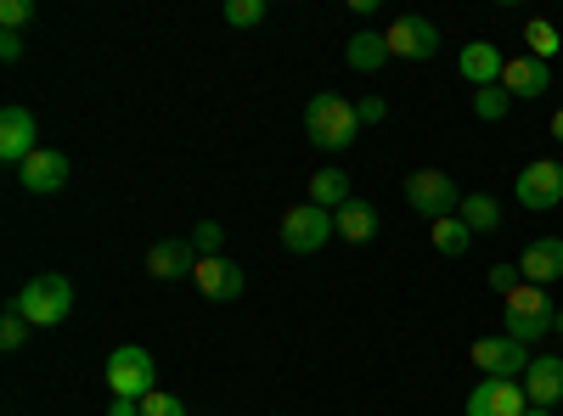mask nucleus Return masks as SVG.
Segmentation results:
<instances>
[{
    "mask_svg": "<svg viewBox=\"0 0 563 416\" xmlns=\"http://www.w3.org/2000/svg\"><path fill=\"white\" fill-rule=\"evenodd\" d=\"M305 135L321 153H344L361 135V119H355V108L339 97V90H316V97L305 102Z\"/></svg>",
    "mask_w": 563,
    "mask_h": 416,
    "instance_id": "1",
    "label": "nucleus"
},
{
    "mask_svg": "<svg viewBox=\"0 0 563 416\" xmlns=\"http://www.w3.org/2000/svg\"><path fill=\"white\" fill-rule=\"evenodd\" d=\"M333 237H339V220L316 203H299V209L282 214V248L288 254H321Z\"/></svg>",
    "mask_w": 563,
    "mask_h": 416,
    "instance_id": "6",
    "label": "nucleus"
},
{
    "mask_svg": "<svg viewBox=\"0 0 563 416\" xmlns=\"http://www.w3.org/2000/svg\"><path fill=\"white\" fill-rule=\"evenodd\" d=\"M456 74H462L467 85H474V90H490V85H501V74H507V57L496 52L490 40H474V45H462Z\"/></svg>",
    "mask_w": 563,
    "mask_h": 416,
    "instance_id": "14",
    "label": "nucleus"
},
{
    "mask_svg": "<svg viewBox=\"0 0 563 416\" xmlns=\"http://www.w3.org/2000/svg\"><path fill=\"white\" fill-rule=\"evenodd\" d=\"M552 142H563V108L552 113Z\"/></svg>",
    "mask_w": 563,
    "mask_h": 416,
    "instance_id": "35",
    "label": "nucleus"
},
{
    "mask_svg": "<svg viewBox=\"0 0 563 416\" xmlns=\"http://www.w3.org/2000/svg\"><path fill=\"white\" fill-rule=\"evenodd\" d=\"M429 243H434L445 259H462V254H467V243H474V231H467V225L451 214V220H434V225H429Z\"/></svg>",
    "mask_w": 563,
    "mask_h": 416,
    "instance_id": "23",
    "label": "nucleus"
},
{
    "mask_svg": "<svg viewBox=\"0 0 563 416\" xmlns=\"http://www.w3.org/2000/svg\"><path fill=\"white\" fill-rule=\"evenodd\" d=\"M456 220L474 231V237H479V231H501V203H496L490 192H467L462 209H456Z\"/></svg>",
    "mask_w": 563,
    "mask_h": 416,
    "instance_id": "22",
    "label": "nucleus"
},
{
    "mask_svg": "<svg viewBox=\"0 0 563 416\" xmlns=\"http://www.w3.org/2000/svg\"><path fill=\"white\" fill-rule=\"evenodd\" d=\"M18 180L34 192V198H52V192H63V180H68V153H57V147H40L23 169H18Z\"/></svg>",
    "mask_w": 563,
    "mask_h": 416,
    "instance_id": "15",
    "label": "nucleus"
},
{
    "mask_svg": "<svg viewBox=\"0 0 563 416\" xmlns=\"http://www.w3.org/2000/svg\"><path fill=\"white\" fill-rule=\"evenodd\" d=\"M265 0H225V23L231 29H254V23H265Z\"/></svg>",
    "mask_w": 563,
    "mask_h": 416,
    "instance_id": "27",
    "label": "nucleus"
},
{
    "mask_svg": "<svg viewBox=\"0 0 563 416\" xmlns=\"http://www.w3.org/2000/svg\"><path fill=\"white\" fill-rule=\"evenodd\" d=\"M355 119H361V124H384V119H389V102H384V97H361V102H355Z\"/></svg>",
    "mask_w": 563,
    "mask_h": 416,
    "instance_id": "32",
    "label": "nucleus"
},
{
    "mask_svg": "<svg viewBox=\"0 0 563 416\" xmlns=\"http://www.w3.org/2000/svg\"><path fill=\"white\" fill-rule=\"evenodd\" d=\"M525 411H530V394L512 378H485L467 394V416H525Z\"/></svg>",
    "mask_w": 563,
    "mask_h": 416,
    "instance_id": "11",
    "label": "nucleus"
},
{
    "mask_svg": "<svg viewBox=\"0 0 563 416\" xmlns=\"http://www.w3.org/2000/svg\"><path fill=\"white\" fill-rule=\"evenodd\" d=\"M0 57L18 63V57H23V34H7V29H0Z\"/></svg>",
    "mask_w": 563,
    "mask_h": 416,
    "instance_id": "33",
    "label": "nucleus"
},
{
    "mask_svg": "<svg viewBox=\"0 0 563 416\" xmlns=\"http://www.w3.org/2000/svg\"><path fill=\"white\" fill-rule=\"evenodd\" d=\"M507 108H512V97H507L501 85H490V90H474V119L496 124V119H507Z\"/></svg>",
    "mask_w": 563,
    "mask_h": 416,
    "instance_id": "26",
    "label": "nucleus"
},
{
    "mask_svg": "<svg viewBox=\"0 0 563 416\" xmlns=\"http://www.w3.org/2000/svg\"><path fill=\"white\" fill-rule=\"evenodd\" d=\"M220 243H225V225H220V220H203V225L192 231V248H198L203 259H209V254H220Z\"/></svg>",
    "mask_w": 563,
    "mask_h": 416,
    "instance_id": "30",
    "label": "nucleus"
},
{
    "mask_svg": "<svg viewBox=\"0 0 563 416\" xmlns=\"http://www.w3.org/2000/svg\"><path fill=\"white\" fill-rule=\"evenodd\" d=\"M552 333H558V338H563V310H558V321H552Z\"/></svg>",
    "mask_w": 563,
    "mask_h": 416,
    "instance_id": "36",
    "label": "nucleus"
},
{
    "mask_svg": "<svg viewBox=\"0 0 563 416\" xmlns=\"http://www.w3.org/2000/svg\"><path fill=\"white\" fill-rule=\"evenodd\" d=\"M485 282H490V288L507 299V293H519V288H525V270H519V265H490V276H485Z\"/></svg>",
    "mask_w": 563,
    "mask_h": 416,
    "instance_id": "29",
    "label": "nucleus"
},
{
    "mask_svg": "<svg viewBox=\"0 0 563 416\" xmlns=\"http://www.w3.org/2000/svg\"><path fill=\"white\" fill-rule=\"evenodd\" d=\"M519 270H525L530 288L558 282V276H563V237H536V243L519 254Z\"/></svg>",
    "mask_w": 563,
    "mask_h": 416,
    "instance_id": "18",
    "label": "nucleus"
},
{
    "mask_svg": "<svg viewBox=\"0 0 563 416\" xmlns=\"http://www.w3.org/2000/svg\"><path fill=\"white\" fill-rule=\"evenodd\" d=\"M192 282H198V293H203V299L231 304V299L243 293V265H238V259H225V254H209V259H198Z\"/></svg>",
    "mask_w": 563,
    "mask_h": 416,
    "instance_id": "12",
    "label": "nucleus"
},
{
    "mask_svg": "<svg viewBox=\"0 0 563 416\" xmlns=\"http://www.w3.org/2000/svg\"><path fill=\"white\" fill-rule=\"evenodd\" d=\"M519 383H525L530 405H541V411L563 405V360H558V355H536V360H530V372H525Z\"/></svg>",
    "mask_w": 563,
    "mask_h": 416,
    "instance_id": "17",
    "label": "nucleus"
},
{
    "mask_svg": "<svg viewBox=\"0 0 563 416\" xmlns=\"http://www.w3.org/2000/svg\"><path fill=\"white\" fill-rule=\"evenodd\" d=\"M525 45H530V57H541V63H552V57L563 52V40H558V29H552L547 18H530V23H525Z\"/></svg>",
    "mask_w": 563,
    "mask_h": 416,
    "instance_id": "24",
    "label": "nucleus"
},
{
    "mask_svg": "<svg viewBox=\"0 0 563 416\" xmlns=\"http://www.w3.org/2000/svg\"><path fill=\"white\" fill-rule=\"evenodd\" d=\"M29 344V315L18 310V299L7 304V315H0V349H7V355H18Z\"/></svg>",
    "mask_w": 563,
    "mask_h": 416,
    "instance_id": "25",
    "label": "nucleus"
},
{
    "mask_svg": "<svg viewBox=\"0 0 563 416\" xmlns=\"http://www.w3.org/2000/svg\"><path fill=\"white\" fill-rule=\"evenodd\" d=\"M198 248H192V237H158L153 248H147V276H158V282H180V276H192L198 270Z\"/></svg>",
    "mask_w": 563,
    "mask_h": 416,
    "instance_id": "13",
    "label": "nucleus"
},
{
    "mask_svg": "<svg viewBox=\"0 0 563 416\" xmlns=\"http://www.w3.org/2000/svg\"><path fill=\"white\" fill-rule=\"evenodd\" d=\"M34 135H40V124H34V113L29 108H7V113H0V164H12V169H23L34 153H40V142H34Z\"/></svg>",
    "mask_w": 563,
    "mask_h": 416,
    "instance_id": "10",
    "label": "nucleus"
},
{
    "mask_svg": "<svg viewBox=\"0 0 563 416\" xmlns=\"http://www.w3.org/2000/svg\"><path fill=\"white\" fill-rule=\"evenodd\" d=\"M384 40H389V57H400V63H429V57L440 52V23L406 12V18H395V23L384 29Z\"/></svg>",
    "mask_w": 563,
    "mask_h": 416,
    "instance_id": "7",
    "label": "nucleus"
},
{
    "mask_svg": "<svg viewBox=\"0 0 563 416\" xmlns=\"http://www.w3.org/2000/svg\"><path fill=\"white\" fill-rule=\"evenodd\" d=\"M18 310L29 315V327H57V321L74 315V282H68L63 270H40V276H29V282H23Z\"/></svg>",
    "mask_w": 563,
    "mask_h": 416,
    "instance_id": "2",
    "label": "nucleus"
},
{
    "mask_svg": "<svg viewBox=\"0 0 563 416\" xmlns=\"http://www.w3.org/2000/svg\"><path fill=\"white\" fill-rule=\"evenodd\" d=\"M552 85V68L541 63V57H507V74H501V90H507V97L512 102H536L541 97V90Z\"/></svg>",
    "mask_w": 563,
    "mask_h": 416,
    "instance_id": "16",
    "label": "nucleus"
},
{
    "mask_svg": "<svg viewBox=\"0 0 563 416\" xmlns=\"http://www.w3.org/2000/svg\"><path fill=\"white\" fill-rule=\"evenodd\" d=\"M512 192H519V203L536 209V214L558 209V203H563V164H558V158H536V164H525L519 180H512Z\"/></svg>",
    "mask_w": 563,
    "mask_h": 416,
    "instance_id": "8",
    "label": "nucleus"
},
{
    "mask_svg": "<svg viewBox=\"0 0 563 416\" xmlns=\"http://www.w3.org/2000/svg\"><path fill=\"white\" fill-rule=\"evenodd\" d=\"M108 389H113V400H147L158 389V360L141 344L113 349L108 355Z\"/></svg>",
    "mask_w": 563,
    "mask_h": 416,
    "instance_id": "4",
    "label": "nucleus"
},
{
    "mask_svg": "<svg viewBox=\"0 0 563 416\" xmlns=\"http://www.w3.org/2000/svg\"><path fill=\"white\" fill-rule=\"evenodd\" d=\"M108 416H141V400H113Z\"/></svg>",
    "mask_w": 563,
    "mask_h": 416,
    "instance_id": "34",
    "label": "nucleus"
},
{
    "mask_svg": "<svg viewBox=\"0 0 563 416\" xmlns=\"http://www.w3.org/2000/svg\"><path fill=\"white\" fill-rule=\"evenodd\" d=\"M333 220H339V237L344 243H372V237H378V209H372L366 198H350Z\"/></svg>",
    "mask_w": 563,
    "mask_h": 416,
    "instance_id": "21",
    "label": "nucleus"
},
{
    "mask_svg": "<svg viewBox=\"0 0 563 416\" xmlns=\"http://www.w3.org/2000/svg\"><path fill=\"white\" fill-rule=\"evenodd\" d=\"M141 416H186V405H180L169 389H153L147 400H141Z\"/></svg>",
    "mask_w": 563,
    "mask_h": 416,
    "instance_id": "28",
    "label": "nucleus"
},
{
    "mask_svg": "<svg viewBox=\"0 0 563 416\" xmlns=\"http://www.w3.org/2000/svg\"><path fill=\"white\" fill-rule=\"evenodd\" d=\"M406 203L434 225V220H451L462 209V192H456V180L445 169H411L406 175Z\"/></svg>",
    "mask_w": 563,
    "mask_h": 416,
    "instance_id": "5",
    "label": "nucleus"
},
{
    "mask_svg": "<svg viewBox=\"0 0 563 416\" xmlns=\"http://www.w3.org/2000/svg\"><path fill=\"white\" fill-rule=\"evenodd\" d=\"M305 203H316V209H327V214H339V209L350 203V175H344V169H333V164L316 169V175H310V198H305Z\"/></svg>",
    "mask_w": 563,
    "mask_h": 416,
    "instance_id": "19",
    "label": "nucleus"
},
{
    "mask_svg": "<svg viewBox=\"0 0 563 416\" xmlns=\"http://www.w3.org/2000/svg\"><path fill=\"white\" fill-rule=\"evenodd\" d=\"M530 344H519V338H479L474 344V366H479V378H512V383H519L525 372H530Z\"/></svg>",
    "mask_w": 563,
    "mask_h": 416,
    "instance_id": "9",
    "label": "nucleus"
},
{
    "mask_svg": "<svg viewBox=\"0 0 563 416\" xmlns=\"http://www.w3.org/2000/svg\"><path fill=\"white\" fill-rule=\"evenodd\" d=\"M501 321H507V338L536 344V338H547V333H552L558 310H552L547 288H530V282H525L519 293H507V299H501Z\"/></svg>",
    "mask_w": 563,
    "mask_h": 416,
    "instance_id": "3",
    "label": "nucleus"
},
{
    "mask_svg": "<svg viewBox=\"0 0 563 416\" xmlns=\"http://www.w3.org/2000/svg\"><path fill=\"white\" fill-rule=\"evenodd\" d=\"M344 63H350L355 74H378V68L389 63V40H384V34H372V29L350 34V45H344Z\"/></svg>",
    "mask_w": 563,
    "mask_h": 416,
    "instance_id": "20",
    "label": "nucleus"
},
{
    "mask_svg": "<svg viewBox=\"0 0 563 416\" xmlns=\"http://www.w3.org/2000/svg\"><path fill=\"white\" fill-rule=\"evenodd\" d=\"M29 18H34V7H29V0H7V7H0V23H7V34H18Z\"/></svg>",
    "mask_w": 563,
    "mask_h": 416,
    "instance_id": "31",
    "label": "nucleus"
},
{
    "mask_svg": "<svg viewBox=\"0 0 563 416\" xmlns=\"http://www.w3.org/2000/svg\"><path fill=\"white\" fill-rule=\"evenodd\" d=\"M525 416H552V411H541V405H530V411H525Z\"/></svg>",
    "mask_w": 563,
    "mask_h": 416,
    "instance_id": "37",
    "label": "nucleus"
}]
</instances>
